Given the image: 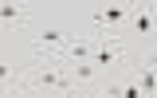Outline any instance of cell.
<instances>
[{
  "label": "cell",
  "mask_w": 157,
  "mask_h": 98,
  "mask_svg": "<svg viewBox=\"0 0 157 98\" xmlns=\"http://www.w3.org/2000/svg\"><path fill=\"white\" fill-rule=\"evenodd\" d=\"M24 86L28 90H63V94H82L75 86V78L67 75V67H63V59H51V63H43V59H36L32 63V71L24 75Z\"/></svg>",
  "instance_id": "6da1fadb"
},
{
  "label": "cell",
  "mask_w": 157,
  "mask_h": 98,
  "mask_svg": "<svg viewBox=\"0 0 157 98\" xmlns=\"http://www.w3.org/2000/svg\"><path fill=\"white\" fill-rule=\"evenodd\" d=\"M122 59H126L122 36H114V32H94V36H90V63H94L98 71H110Z\"/></svg>",
  "instance_id": "7a4b0ae2"
},
{
  "label": "cell",
  "mask_w": 157,
  "mask_h": 98,
  "mask_svg": "<svg viewBox=\"0 0 157 98\" xmlns=\"http://www.w3.org/2000/svg\"><path fill=\"white\" fill-rule=\"evenodd\" d=\"M67 39L59 28H39L36 36H32V47H36V59H43V63H51V59H63V51H67Z\"/></svg>",
  "instance_id": "3957f363"
},
{
  "label": "cell",
  "mask_w": 157,
  "mask_h": 98,
  "mask_svg": "<svg viewBox=\"0 0 157 98\" xmlns=\"http://www.w3.org/2000/svg\"><path fill=\"white\" fill-rule=\"evenodd\" d=\"M130 12H134V4H102V8L90 12V24H94L98 32H114L118 24L130 20Z\"/></svg>",
  "instance_id": "277c9868"
},
{
  "label": "cell",
  "mask_w": 157,
  "mask_h": 98,
  "mask_svg": "<svg viewBox=\"0 0 157 98\" xmlns=\"http://www.w3.org/2000/svg\"><path fill=\"white\" fill-rule=\"evenodd\" d=\"M98 98H145V94H141L137 78H134V75H126V78H114V82H106V86L98 90Z\"/></svg>",
  "instance_id": "5b68a950"
},
{
  "label": "cell",
  "mask_w": 157,
  "mask_h": 98,
  "mask_svg": "<svg viewBox=\"0 0 157 98\" xmlns=\"http://www.w3.org/2000/svg\"><path fill=\"white\" fill-rule=\"evenodd\" d=\"M63 67H67V75L75 78V86H78V90L94 86V82H98V75H102V71H98L94 63H63Z\"/></svg>",
  "instance_id": "8992f818"
},
{
  "label": "cell",
  "mask_w": 157,
  "mask_h": 98,
  "mask_svg": "<svg viewBox=\"0 0 157 98\" xmlns=\"http://www.w3.org/2000/svg\"><path fill=\"white\" fill-rule=\"evenodd\" d=\"M32 12L24 4H0V24H28Z\"/></svg>",
  "instance_id": "52a82bcc"
},
{
  "label": "cell",
  "mask_w": 157,
  "mask_h": 98,
  "mask_svg": "<svg viewBox=\"0 0 157 98\" xmlns=\"http://www.w3.org/2000/svg\"><path fill=\"white\" fill-rule=\"evenodd\" d=\"M12 82V75H8V63H4V55H0V86H8Z\"/></svg>",
  "instance_id": "ba28073f"
},
{
  "label": "cell",
  "mask_w": 157,
  "mask_h": 98,
  "mask_svg": "<svg viewBox=\"0 0 157 98\" xmlns=\"http://www.w3.org/2000/svg\"><path fill=\"white\" fill-rule=\"evenodd\" d=\"M141 67H149V71H157V51H149V55L141 59Z\"/></svg>",
  "instance_id": "9c48e42d"
},
{
  "label": "cell",
  "mask_w": 157,
  "mask_h": 98,
  "mask_svg": "<svg viewBox=\"0 0 157 98\" xmlns=\"http://www.w3.org/2000/svg\"><path fill=\"white\" fill-rule=\"evenodd\" d=\"M67 98H86V94H67Z\"/></svg>",
  "instance_id": "30bf717a"
},
{
  "label": "cell",
  "mask_w": 157,
  "mask_h": 98,
  "mask_svg": "<svg viewBox=\"0 0 157 98\" xmlns=\"http://www.w3.org/2000/svg\"><path fill=\"white\" fill-rule=\"evenodd\" d=\"M0 36H4V24H0Z\"/></svg>",
  "instance_id": "8fae6325"
}]
</instances>
